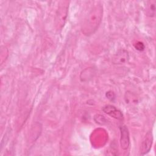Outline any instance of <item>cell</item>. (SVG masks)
I'll list each match as a JSON object with an SVG mask.
<instances>
[{
  "label": "cell",
  "instance_id": "cell-1",
  "mask_svg": "<svg viewBox=\"0 0 156 156\" xmlns=\"http://www.w3.org/2000/svg\"><path fill=\"white\" fill-rule=\"evenodd\" d=\"M103 14V8L101 4L96 5L89 12L82 24V30L85 35L93 34L99 26Z\"/></svg>",
  "mask_w": 156,
  "mask_h": 156
},
{
  "label": "cell",
  "instance_id": "cell-2",
  "mask_svg": "<svg viewBox=\"0 0 156 156\" xmlns=\"http://www.w3.org/2000/svg\"><path fill=\"white\" fill-rule=\"evenodd\" d=\"M62 4L58 7L56 18H55V24L57 26L58 29L62 28L65 23L67 14H68V5L66 2H62Z\"/></svg>",
  "mask_w": 156,
  "mask_h": 156
},
{
  "label": "cell",
  "instance_id": "cell-3",
  "mask_svg": "<svg viewBox=\"0 0 156 156\" xmlns=\"http://www.w3.org/2000/svg\"><path fill=\"white\" fill-rule=\"evenodd\" d=\"M153 141V135L152 132H148L142 141L141 149H140V155H143L148 153L151 148Z\"/></svg>",
  "mask_w": 156,
  "mask_h": 156
},
{
  "label": "cell",
  "instance_id": "cell-4",
  "mask_svg": "<svg viewBox=\"0 0 156 156\" xmlns=\"http://www.w3.org/2000/svg\"><path fill=\"white\" fill-rule=\"evenodd\" d=\"M121 137H120V145L121 148L126 151L128 149L130 146V137L129 132L127 127L126 126H121L119 127Z\"/></svg>",
  "mask_w": 156,
  "mask_h": 156
},
{
  "label": "cell",
  "instance_id": "cell-5",
  "mask_svg": "<svg viewBox=\"0 0 156 156\" xmlns=\"http://www.w3.org/2000/svg\"><path fill=\"white\" fill-rule=\"evenodd\" d=\"M102 111L113 118L118 120L123 119V115L121 111L113 105H106L102 107Z\"/></svg>",
  "mask_w": 156,
  "mask_h": 156
},
{
  "label": "cell",
  "instance_id": "cell-6",
  "mask_svg": "<svg viewBox=\"0 0 156 156\" xmlns=\"http://www.w3.org/2000/svg\"><path fill=\"white\" fill-rule=\"evenodd\" d=\"M129 59V52L125 49H120L113 56L112 63L116 65L123 64L127 62Z\"/></svg>",
  "mask_w": 156,
  "mask_h": 156
},
{
  "label": "cell",
  "instance_id": "cell-7",
  "mask_svg": "<svg viewBox=\"0 0 156 156\" xmlns=\"http://www.w3.org/2000/svg\"><path fill=\"white\" fill-rule=\"evenodd\" d=\"M156 1H150L147 2L146 7V13L149 16H154L155 14Z\"/></svg>",
  "mask_w": 156,
  "mask_h": 156
},
{
  "label": "cell",
  "instance_id": "cell-8",
  "mask_svg": "<svg viewBox=\"0 0 156 156\" xmlns=\"http://www.w3.org/2000/svg\"><path fill=\"white\" fill-rule=\"evenodd\" d=\"M134 46L135 48V49L138 51H143L144 50V45L143 43L140 42V41H138L137 43H136L135 44H134Z\"/></svg>",
  "mask_w": 156,
  "mask_h": 156
},
{
  "label": "cell",
  "instance_id": "cell-9",
  "mask_svg": "<svg viewBox=\"0 0 156 156\" xmlns=\"http://www.w3.org/2000/svg\"><path fill=\"white\" fill-rule=\"evenodd\" d=\"M106 96H107V97L109 99H110V100H112V98H114V97H115L114 93H113V92H112V91H108V92H107Z\"/></svg>",
  "mask_w": 156,
  "mask_h": 156
}]
</instances>
